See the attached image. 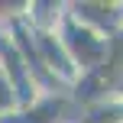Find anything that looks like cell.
I'll return each mask as SVG.
<instances>
[{
  "label": "cell",
  "mask_w": 123,
  "mask_h": 123,
  "mask_svg": "<svg viewBox=\"0 0 123 123\" xmlns=\"http://www.w3.org/2000/svg\"><path fill=\"white\" fill-rule=\"evenodd\" d=\"M16 107H19V97H16V91H13L10 78L0 71V120H3V113L16 110Z\"/></svg>",
  "instance_id": "1"
}]
</instances>
